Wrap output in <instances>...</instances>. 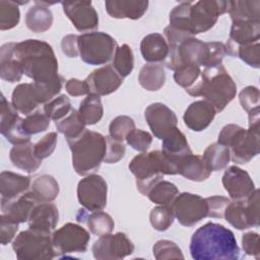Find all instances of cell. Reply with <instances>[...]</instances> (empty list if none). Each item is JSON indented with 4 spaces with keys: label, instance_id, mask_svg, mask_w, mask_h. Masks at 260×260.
<instances>
[{
    "label": "cell",
    "instance_id": "31",
    "mask_svg": "<svg viewBox=\"0 0 260 260\" xmlns=\"http://www.w3.org/2000/svg\"><path fill=\"white\" fill-rule=\"evenodd\" d=\"M76 219L78 222H85L90 233L100 237L111 234L115 226L112 216L102 210L87 213L84 209H80L76 215Z\"/></svg>",
    "mask_w": 260,
    "mask_h": 260
},
{
    "label": "cell",
    "instance_id": "5",
    "mask_svg": "<svg viewBox=\"0 0 260 260\" xmlns=\"http://www.w3.org/2000/svg\"><path fill=\"white\" fill-rule=\"evenodd\" d=\"M67 143L72 153V166L76 174L87 176L99 170L106 154V136L85 129L75 139L67 140Z\"/></svg>",
    "mask_w": 260,
    "mask_h": 260
},
{
    "label": "cell",
    "instance_id": "49",
    "mask_svg": "<svg viewBox=\"0 0 260 260\" xmlns=\"http://www.w3.org/2000/svg\"><path fill=\"white\" fill-rule=\"evenodd\" d=\"M135 129V123L132 118L128 116H118L113 119L109 126L110 136L118 141H122L126 139L127 135Z\"/></svg>",
    "mask_w": 260,
    "mask_h": 260
},
{
    "label": "cell",
    "instance_id": "25",
    "mask_svg": "<svg viewBox=\"0 0 260 260\" xmlns=\"http://www.w3.org/2000/svg\"><path fill=\"white\" fill-rule=\"evenodd\" d=\"M37 203L39 202L34 198L31 193L27 191L10 201H1V214L17 223L25 222L28 220L29 214Z\"/></svg>",
    "mask_w": 260,
    "mask_h": 260
},
{
    "label": "cell",
    "instance_id": "62",
    "mask_svg": "<svg viewBox=\"0 0 260 260\" xmlns=\"http://www.w3.org/2000/svg\"><path fill=\"white\" fill-rule=\"evenodd\" d=\"M77 35H67L61 41V49L63 54L69 58H75L78 54L77 48Z\"/></svg>",
    "mask_w": 260,
    "mask_h": 260
},
{
    "label": "cell",
    "instance_id": "29",
    "mask_svg": "<svg viewBox=\"0 0 260 260\" xmlns=\"http://www.w3.org/2000/svg\"><path fill=\"white\" fill-rule=\"evenodd\" d=\"M9 158L12 165L27 174L35 173L42 165L34 152V144L30 142L16 144L9 151Z\"/></svg>",
    "mask_w": 260,
    "mask_h": 260
},
{
    "label": "cell",
    "instance_id": "24",
    "mask_svg": "<svg viewBox=\"0 0 260 260\" xmlns=\"http://www.w3.org/2000/svg\"><path fill=\"white\" fill-rule=\"evenodd\" d=\"M106 11L113 18L139 19L146 12L148 1L145 0H107Z\"/></svg>",
    "mask_w": 260,
    "mask_h": 260
},
{
    "label": "cell",
    "instance_id": "18",
    "mask_svg": "<svg viewBox=\"0 0 260 260\" xmlns=\"http://www.w3.org/2000/svg\"><path fill=\"white\" fill-rule=\"evenodd\" d=\"M222 186L235 201L246 200L256 189L248 172L237 167H229L221 179Z\"/></svg>",
    "mask_w": 260,
    "mask_h": 260
},
{
    "label": "cell",
    "instance_id": "3",
    "mask_svg": "<svg viewBox=\"0 0 260 260\" xmlns=\"http://www.w3.org/2000/svg\"><path fill=\"white\" fill-rule=\"evenodd\" d=\"M192 96H203L216 112H221L236 96L237 85L222 64L204 68L197 83L189 90Z\"/></svg>",
    "mask_w": 260,
    "mask_h": 260
},
{
    "label": "cell",
    "instance_id": "38",
    "mask_svg": "<svg viewBox=\"0 0 260 260\" xmlns=\"http://www.w3.org/2000/svg\"><path fill=\"white\" fill-rule=\"evenodd\" d=\"M224 219L237 230L243 231L252 228L248 209L246 206V200L233 201L228 204L223 212Z\"/></svg>",
    "mask_w": 260,
    "mask_h": 260
},
{
    "label": "cell",
    "instance_id": "1",
    "mask_svg": "<svg viewBox=\"0 0 260 260\" xmlns=\"http://www.w3.org/2000/svg\"><path fill=\"white\" fill-rule=\"evenodd\" d=\"M13 54L23 74L35 83L62 87L63 77L58 74V61L51 45L28 39L14 43Z\"/></svg>",
    "mask_w": 260,
    "mask_h": 260
},
{
    "label": "cell",
    "instance_id": "40",
    "mask_svg": "<svg viewBox=\"0 0 260 260\" xmlns=\"http://www.w3.org/2000/svg\"><path fill=\"white\" fill-rule=\"evenodd\" d=\"M55 125L57 130L66 137V140L75 139L86 129L85 124L79 117L78 111L73 108L65 118L56 121Z\"/></svg>",
    "mask_w": 260,
    "mask_h": 260
},
{
    "label": "cell",
    "instance_id": "59",
    "mask_svg": "<svg viewBox=\"0 0 260 260\" xmlns=\"http://www.w3.org/2000/svg\"><path fill=\"white\" fill-rule=\"evenodd\" d=\"M242 247L247 255L254 256L256 259L260 257L259 235L255 232H248L242 237Z\"/></svg>",
    "mask_w": 260,
    "mask_h": 260
},
{
    "label": "cell",
    "instance_id": "27",
    "mask_svg": "<svg viewBox=\"0 0 260 260\" xmlns=\"http://www.w3.org/2000/svg\"><path fill=\"white\" fill-rule=\"evenodd\" d=\"M140 52L146 62H161L166 61L169 55V45L162 35L153 32L142 39L140 43Z\"/></svg>",
    "mask_w": 260,
    "mask_h": 260
},
{
    "label": "cell",
    "instance_id": "54",
    "mask_svg": "<svg viewBox=\"0 0 260 260\" xmlns=\"http://www.w3.org/2000/svg\"><path fill=\"white\" fill-rule=\"evenodd\" d=\"M107 140V148L104 161L106 164H116L120 159H122L125 155V145L122 141H118L112 138L110 135L106 136Z\"/></svg>",
    "mask_w": 260,
    "mask_h": 260
},
{
    "label": "cell",
    "instance_id": "12",
    "mask_svg": "<svg viewBox=\"0 0 260 260\" xmlns=\"http://www.w3.org/2000/svg\"><path fill=\"white\" fill-rule=\"evenodd\" d=\"M90 240L89 233L79 224L68 222L52 234V243L57 255L84 253Z\"/></svg>",
    "mask_w": 260,
    "mask_h": 260
},
{
    "label": "cell",
    "instance_id": "56",
    "mask_svg": "<svg viewBox=\"0 0 260 260\" xmlns=\"http://www.w3.org/2000/svg\"><path fill=\"white\" fill-rule=\"evenodd\" d=\"M207 59L204 68L222 64V59L226 54L224 44L220 42H207Z\"/></svg>",
    "mask_w": 260,
    "mask_h": 260
},
{
    "label": "cell",
    "instance_id": "52",
    "mask_svg": "<svg viewBox=\"0 0 260 260\" xmlns=\"http://www.w3.org/2000/svg\"><path fill=\"white\" fill-rule=\"evenodd\" d=\"M125 140L133 149L144 152L149 148L152 142V136L147 131L141 129H133L127 135Z\"/></svg>",
    "mask_w": 260,
    "mask_h": 260
},
{
    "label": "cell",
    "instance_id": "46",
    "mask_svg": "<svg viewBox=\"0 0 260 260\" xmlns=\"http://www.w3.org/2000/svg\"><path fill=\"white\" fill-rule=\"evenodd\" d=\"M191 5L192 2H181L180 4L175 6L170 12L169 25L175 29L191 35L189 29V14Z\"/></svg>",
    "mask_w": 260,
    "mask_h": 260
},
{
    "label": "cell",
    "instance_id": "20",
    "mask_svg": "<svg viewBox=\"0 0 260 260\" xmlns=\"http://www.w3.org/2000/svg\"><path fill=\"white\" fill-rule=\"evenodd\" d=\"M89 93L107 95L116 91L123 82V78L112 65H106L93 70L85 79Z\"/></svg>",
    "mask_w": 260,
    "mask_h": 260
},
{
    "label": "cell",
    "instance_id": "21",
    "mask_svg": "<svg viewBox=\"0 0 260 260\" xmlns=\"http://www.w3.org/2000/svg\"><path fill=\"white\" fill-rule=\"evenodd\" d=\"M216 113L214 107L207 101H196L188 106L183 115V120L189 129L200 132L211 124Z\"/></svg>",
    "mask_w": 260,
    "mask_h": 260
},
{
    "label": "cell",
    "instance_id": "2",
    "mask_svg": "<svg viewBox=\"0 0 260 260\" xmlns=\"http://www.w3.org/2000/svg\"><path fill=\"white\" fill-rule=\"evenodd\" d=\"M190 253L196 260H237L240 249L234 233L222 224L207 222L191 237Z\"/></svg>",
    "mask_w": 260,
    "mask_h": 260
},
{
    "label": "cell",
    "instance_id": "39",
    "mask_svg": "<svg viewBox=\"0 0 260 260\" xmlns=\"http://www.w3.org/2000/svg\"><path fill=\"white\" fill-rule=\"evenodd\" d=\"M78 114L85 125H93L98 123L104 114V108L99 95L89 93L80 103Z\"/></svg>",
    "mask_w": 260,
    "mask_h": 260
},
{
    "label": "cell",
    "instance_id": "58",
    "mask_svg": "<svg viewBox=\"0 0 260 260\" xmlns=\"http://www.w3.org/2000/svg\"><path fill=\"white\" fill-rule=\"evenodd\" d=\"M205 199L208 205V216L222 218L224 209L231 200L223 196H211Z\"/></svg>",
    "mask_w": 260,
    "mask_h": 260
},
{
    "label": "cell",
    "instance_id": "48",
    "mask_svg": "<svg viewBox=\"0 0 260 260\" xmlns=\"http://www.w3.org/2000/svg\"><path fill=\"white\" fill-rule=\"evenodd\" d=\"M51 119L45 114V112L37 111L32 114H28L22 121V127L26 134L34 135L44 132L50 126Z\"/></svg>",
    "mask_w": 260,
    "mask_h": 260
},
{
    "label": "cell",
    "instance_id": "55",
    "mask_svg": "<svg viewBox=\"0 0 260 260\" xmlns=\"http://www.w3.org/2000/svg\"><path fill=\"white\" fill-rule=\"evenodd\" d=\"M259 89L256 86L249 85L243 88L239 93V101L243 110L249 113L252 110L259 108Z\"/></svg>",
    "mask_w": 260,
    "mask_h": 260
},
{
    "label": "cell",
    "instance_id": "32",
    "mask_svg": "<svg viewBox=\"0 0 260 260\" xmlns=\"http://www.w3.org/2000/svg\"><path fill=\"white\" fill-rule=\"evenodd\" d=\"M14 43H6L0 49V77L8 82L19 81L23 71L13 54Z\"/></svg>",
    "mask_w": 260,
    "mask_h": 260
},
{
    "label": "cell",
    "instance_id": "15",
    "mask_svg": "<svg viewBox=\"0 0 260 260\" xmlns=\"http://www.w3.org/2000/svg\"><path fill=\"white\" fill-rule=\"evenodd\" d=\"M1 121L0 132L12 144H22L29 142L30 136L26 134L22 127L23 119L19 117L18 111L9 103L6 98L1 95Z\"/></svg>",
    "mask_w": 260,
    "mask_h": 260
},
{
    "label": "cell",
    "instance_id": "26",
    "mask_svg": "<svg viewBox=\"0 0 260 260\" xmlns=\"http://www.w3.org/2000/svg\"><path fill=\"white\" fill-rule=\"evenodd\" d=\"M30 185V178L3 171L0 174L1 201H10L27 192Z\"/></svg>",
    "mask_w": 260,
    "mask_h": 260
},
{
    "label": "cell",
    "instance_id": "41",
    "mask_svg": "<svg viewBox=\"0 0 260 260\" xmlns=\"http://www.w3.org/2000/svg\"><path fill=\"white\" fill-rule=\"evenodd\" d=\"M178 194L179 190L175 184L160 180L150 188L146 196L155 204L171 205Z\"/></svg>",
    "mask_w": 260,
    "mask_h": 260
},
{
    "label": "cell",
    "instance_id": "36",
    "mask_svg": "<svg viewBox=\"0 0 260 260\" xmlns=\"http://www.w3.org/2000/svg\"><path fill=\"white\" fill-rule=\"evenodd\" d=\"M166 74L162 65L148 63L142 66L139 71L138 81L140 85L148 91H156L165 84Z\"/></svg>",
    "mask_w": 260,
    "mask_h": 260
},
{
    "label": "cell",
    "instance_id": "16",
    "mask_svg": "<svg viewBox=\"0 0 260 260\" xmlns=\"http://www.w3.org/2000/svg\"><path fill=\"white\" fill-rule=\"evenodd\" d=\"M144 118L152 134L162 140L174 128L177 127L176 114L161 103H153L144 111Z\"/></svg>",
    "mask_w": 260,
    "mask_h": 260
},
{
    "label": "cell",
    "instance_id": "53",
    "mask_svg": "<svg viewBox=\"0 0 260 260\" xmlns=\"http://www.w3.org/2000/svg\"><path fill=\"white\" fill-rule=\"evenodd\" d=\"M57 138L58 136L56 132H50L46 134L41 140L34 144L35 155L41 160L50 156L56 148Z\"/></svg>",
    "mask_w": 260,
    "mask_h": 260
},
{
    "label": "cell",
    "instance_id": "30",
    "mask_svg": "<svg viewBox=\"0 0 260 260\" xmlns=\"http://www.w3.org/2000/svg\"><path fill=\"white\" fill-rule=\"evenodd\" d=\"M161 151L172 159L176 160L178 165L181 159L192 153L186 136L181 130L174 128L164 139L161 143ZM179 173V171H178Z\"/></svg>",
    "mask_w": 260,
    "mask_h": 260
},
{
    "label": "cell",
    "instance_id": "60",
    "mask_svg": "<svg viewBox=\"0 0 260 260\" xmlns=\"http://www.w3.org/2000/svg\"><path fill=\"white\" fill-rule=\"evenodd\" d=\"M246 206L248 209L249 217L252 226L259 225V190L255 189L254 192L246 199Z\"/></svg>",
    "mask_w": 260,
    "mask_h": 260
},
{
    "label": "cell",
    "instance_id": "19",
    "mask_svg": "<svg viewBox=\"0 0 260 260\" xmlns=\"http://www.w3.org/2000/svg\"><path fill=\"white\" fill-rule=\"evenodd\" d=\"M260 20L233 21L230 37L225 46V52L232 57H236L238 48L259 42Z\"/></svg>",
    "mask_w": 260,
    "mask_h": 260
},
{
    "label": "cell",
    "instance_id": "22",
    "mask_svg": "<svg viewBox=\"0 0 260 260\" xmlns=\"http://www.w3.org/2000/svg\"><path fill=\"white\" fill-rule=\"evenodd\" d=\"M59 219L58 208L50 202H39L32 208L28 217V228L45 234L55 230Z\"/></svg>",
    "mask_w": 260,
    "mask_h": 260
},
{
    "label": "cell",
    "instance_id": "35",
    "mask_svg": "<svg viewBox=\"0 0 260 260\" xmlns=\"http://www.w3.org/2000/svg\"><path fill=\"white\" fill-rule=\"evenodd\" d=\"M29 192L38 202H51L59 194V184L54 177L42 175L34 180Z\"/></svg>",
    "mask_w": 260,
    "mask_h": 260
},
{
    "label": "cell",
    "instance_id": "8",
    "mask_svg": "<svg viewBox=\"0 0 260 260\" xmlns=\"http://www.w3.org/2000/svg\"><path fill=\"white\" fill-rule=\"evenodd\" d=\"M117 43L103 31L85 32L78 36L77 48L81 60L89 65L106 64L113 59Z\"/></svg>",
    "mask_w": 260,
    "mask_h": 260
},
{
    "label": "cell",
    "instance_id": "50",
    "mask_svg": "<svg viewBox=\"0 0 260 260\" xmlns=\"http://www.w3.org/2000/svg\"><path fill=\"white\" fill-rule=\"evenodd\" d=\"M152 253L154 258L157 260L184 258V255L182 254V251L178 245L169 240L157 241L152 247Z\"/></svg>",
    "mask_w": 260,
    "mask_h": 260
},
{
    "label": "cell",
    "instance_id": "47",
    "mask_svg": "<svg viewBox=\"0 0 260 260\" xmlns=\"http://www.w3.org/2000/svg\"><path fill=\"white\" fill-rule=\"evenodd\" d=\"M174 212L171 205H159L151 209L149 221L152 228L158 232L167 231L174 222Z\"/></svg>",
    "mask_w": 260,
    "mask_h": 260
},
{
    "label": "cell",
    "instance_id": "45",
    "mask_svg": "<svg viewBox=\"0 0 260 260\" xmlns=\"http://www.w3.org/2000/svg\"><path fill=\"white\" fill-rule=\"evenodd\" d=\"M201 71V67L198 65H184L175 70L174 80L178 85L185 88L187 91L197 83L200 78Z\"/></svg>",
    "mask_w": 260,
    "mask_h": 260
},
{
    "label": "cell",
    "instance_id": "9",
    "mask_svg": "<svg viewBox=\"0 0 260 260\" xmlns=\"http://www.w3.org/2000/svg\"><path fill=\"white\" fill-rule=\"evenodd\" d=\"M207 52V42L189 37L178 45L169 47V55L165 61L166 66L174 71L190 64L205 67Z\"/></svg>",
    "mask_w": 260,
    "mask_h": 260
},
{
    "label": "cell",
    "instance_id": "37",
    "mask_svg": "<svg viewBox=\"0 0 260 260\" xmlns=\"http://www.w3.org/2000/svg\"><path fill=\"white\" fill-rule=\"evenodd\" d=\"M202 159L210 172L221 171L231 160L230 149L218 142L211 143L204 150Z\"/></svg>",
    "mask_w": 260,
    "mask_h": 260
},
{
    "label": "cell",
    "instance_id": "23",
    "mask_svg": "<svg viewBox=\"0 0 260 260\" xmlns=\"http://www.w3.org/2000/svg\"><path fill=\"white\" fill-rule=\"evenodd\" d=\"M11 104L18 112L28 115L40 104H45V101L34 82L20 83L12 91Z\"/></svg>",
    "mask_w": 260,
    "mask_h": 260
},
{
    "label": "cell",
    "instance_id": "17",
    "mask_svg": "<svg viewBox=\"0 0 260 260\" xmlns=\"http://www.w3.org/2000/svg\"><path fill=\"white\" fill-rule=\"evenodd\" d=\"M63 11L79 31H88L98 28L99 15L91 1H63Z\"/></svg>",
    "mask_w": 260,
    "mask_h": 260
},
{
    "label": "cell",
    "instance_id": "51",
    "mask_svg": "<svg viewBox=\"0 0 260 260\" xmlns=\"http://www.w3.org/2000/svg\"><path fill=\"white\" fill-rule=\"evenodd\" d=\"M236 57H239L247 65L253 68L260 66V44L259 42L248 44L238 48Z\"/></svg>",
    "mask_w": 260,
    "mask_h": 260
},
{
    "label": "cell",
    "instance_id": "44",
    "mask_svg": "<svg viewBox=\"0 0 260 260\" xmlns=\"http://www.w3.org/2000/svg\"><path fill=\"white\" fill-rule=\"evenodd\" d=\"M71 110L72 107L70 100L65 94H61L57 98L52 99L44 106L45 114L55 122L65 118L71 112Z\"/></svg>",
    "mask_w": 260,
    "mask_h": 260
},
{
    "label": "cell",
    "instance_id": "7",
    "mask_svg": "<svg viewBox=\"0 0 260 260\" xmlns=\"http://www.w3.org/2000/svg\"><path fill=\"white\" fill-rule=\"evenodd\" d=\"M12 249L19 260L53 259L57 256L52 236L30 229L16 236L12 242Z\"/></svg>",
    "mask_w": 260,
    "mask_h": 260
},
{
    "label": "cell",
    "instance_id": "13",
    "mask_svg": "<svg viewBox=\"0 0 260 260\" xmlns=\"http://www.w3.org/2000/svg\"><path fill=\"white\" fill-rule=\"evenodd\" d=\"M108 186L104 178L90 174L81 179L77 185L79 203L89 211L103 210L107 205Z\"/></svg>",
    "mask_w": 260,
    "mask_h": 260
},
{
    "label": "cell",
    "instance_id": "33",
    "mask_svg": "<svg viewBox=\"0 0 260 260\" xmlns=\"http://www.w3.org/2000/svg\"><path fill=\"white\" fill-rule=\"evenodd\" d=\"M178 174L190 181L202 182L209 178L211 172L204 164L201 155L191 153L181 159Z\"/></svg>",
    "mask_w": 260,
    "mask_h": 260
},
{
    "label": "cell",
    "instance_id": "34",
    "mask_svg": "<svg viewBox=\"0 0 260 260\" xmlns=\"http://www.w3.org/2000/svg\"><path fill=\"white\" fill-rule=\"evenodd\" d=\"M228 12L232 21L260 20L259 0L228 1Z\"/></svg>",
    "mask_w": 260,
    "mask_h": 260
},
{
    "label": "cell",
    "instance_id": "42",
    "mask_svg": "<svg viewBox=\"0 0 260 260\" xmlns=\"http://www.w3.org/2000/svg\"><path fill=\"white\" fill-rule=\"evenodd\" d=\"M112 66L122 78L128 76L132 72L134 67V56L128 45L123 44L116 48L112 59Z\"/></svg>",
    "mask_w": 260,
    "mask_h": 260
},
{
    "label": "cell",
    "instance_id": "6",
    "mask_svg": "<svg viewBox=\"0 0 260 260\" xmlns=\"http://www.w3.org/2000/svg\"><path fill=\"white\" fill-rule=\"evenodd\" d=\"M217 142L230 149L234 162L247 164L260 151L259 125L244 129L236 124H228L219 132Z\"/></svg>",
    "mask_w": 260,
    "mask_h": 260
},
{
    "label": "cell",
    "instance_id": "43",
    "mask_svg": "<svg viewBox=\"0 0 260 260\" xmlns=\"http://www.w3.org/2000/svg\"><path fill=\"white\" fill-rule=\"evenodd\" d=\"M20 18L18 3L10 0H0V29L7 30L15 27Z\"/></svg>",
    "mask_w": 260,
    "mask_h": 260
},
{
    "label": "cell",
    "instance_id": "10",
    "mask_svg": "<svg viewBox=\"0 0 260 260\" xmlns=\"http://www.w3.org/2000/svg\"><path fill=\"white\" fill-rule=\"evenodd\" d=\"M228 12V1L201 0L192 3L189 29L192 36L205 32L214 26L219 15Z\"/></svg>",
    "mask_w": 260,
    "mask_h": 260
},
{
    "label": "cell",
    "instance_id": "14",
    "mask_svg": "<svg viewBox=\"0 0 260 260\" xmlns=\"http://www.w3.org/2000/svg\"><path fill=\"white\" fill-rule=\"evenodd\" d=\"M98 260H120L134 252V245L124 233L101 236L91 248Z\"/></svg>",
    "mask_w": 260,
    "mask_h": 260
},
{
    "label": "cell",
    "instance_id": "11",
    "mask_svg": "<svg viewBox=\"0 0 260 260\" xmlns=\"http://www.w3.org/2000/svg\"><path fill=\"white\" fill-rule=\"evenodd\" d=\"M171 207L175 217L184 226H193L208 216L206 199L197 194L188 192L178 194L171 203Z\"/></svg>",
    "mask_w": 260,
    "mask_h": 260
},
{
    "label": "cell",
    "instance_id": "61",
    "mask_svg": "<svg viewBox=\"0 0 260 260\" xmlns=\"http://www.w3.org/2000/svg\"><path fill=\"white\" fill-rule=\"evenodd\" d=\"M66 91L72 96H79L89 94V90L85 80H79L77 78L68 79L65 83Z\"/></svg>",
    "mask_w": 260,
    "mask_h": 260
},
{
    "label": "cell",
    "instance_id": "57",
    "mask_svg": "<svg viewBox=\"0 0 260 260\" xmlns=\"http://www.w3.org/2000/svg\"><path fill=\"white\" fill-rule=\"evenodd\" d=\"M18 230V223L11 220L7 216L0 215V242L1 244L7 245L11 242Z\"/></svg>",
    "mask_w": 260,
    "mask_h": 260
},
{
    "label": "cell",
    "instance_id": "28",
    "mask_svg": "<svg viewBox=\"0 0 260 260\" xmlns=\"http://www.w3.org/2000/svg\"><path fill=\"white\" fill-rule=\"evenodd\" d=\"M48 3L44 1H36L25 14V24L27 28L34 32L47 31L53 24V13L48 8Z\"/></svg>",
    "mask_w": 260,
    "mask_h": 260
},
{
    "label": "cell",
    "instance_id": "4",
    "mask_svg": "<svg viewBox=\"0 0 260 260\" xmlns=\"http://www.w3.org/2000/svg\"><path fill=\"white\" fill-rule=\"evenodd\" d=\"M130 172L136 178L138 191L146 196L150 188L158 181L162 180L164 175H177L178 165L161 150L142 152L132 158L129 164Z\"/></svg>",
    "mask_w": 260,
    "mask_h": 260
}]
</instances>
